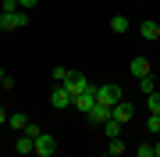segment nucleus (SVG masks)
Returning a JSON list of instances; mask_svg holds the SVG:
<instances>
[{
  "mask_svg": "<svg viewBox=\"0 0 160 157\" xmlns=\"http://www.w3.org/2000/svg\"><path fill=\"white\" fill-rule=\"evenodd\" d=\"M128 71H132L135 79H142V75H153V64H149V57H132Z\"/></svg>",
  "mask_w": 160,
  "mask_h": 157,
  "instance_id": "obj_7",
  "label": "nucleus"
},
{
  "mask_svg": "<svg viewBox=\"0 0 160 157\" xmlns=\"http://www.w3.org/2000/svg\"><path fill=\"white\" fill-rule=\"evenodd\" d=\"M121 128H125V122L107 118V122H103V136H107V139H114V136H121Z\"/></svg>",
  "mask_w": 160,
  "mask_h": 157,
  "instance_id": "obj_13",
  "label": "nucleus"
},
{
  "mask_svg": "<svg viewBox=\"0 0 160 157\" xmlns=\"http://www.w3.org/2000/svg\"><path fill=\"white\" fill-rule=\"evenodd\" d=\"M157 43H160V36H157Z\"/></svg>",
  "mask_w": 160,
  "mask_h": 157,
  "instance_id": "obj_25",
  "label": "nucleus"
},
{
  "mask_svg": "<svg viewBox=\"0 0 160 157\" xmlns=\"http://www.w3.org/2000/svg\"><path fill=\"white\" fill-rule=\"evenodd\" d=\"M146 107H149V114H160V89L146 93Z\"/></svg>",
  "mask_w": 160,
  "mask_h": 157,
  "instance_id": "obj_16",
  "label": "nucleus"
},
{
  "mask_svg": "<svg viewBox=\"0 0 160 157\" xmlns=\"http://www.w3.org/2000/svg\"><path fill=\"white\" fill-rule=\"evenodd\" d=\"M18 4H22V11H32V7L39 4V0H18Z\"/></svg>",
  "mask_w": 160,
  "mask_h": 157,
  "instance_id": "obj_21",
  "label": "nucleus"
},
{
  "mask_svg": "<svg viewBox=\"0 0 160 157\" xmlns=\"http://www.w3.org/2000/svg\"><path fill=\"white\" fill-rule=\"evenodd\" d=\"M139 36H142V39H153V43H157V36H160V25L153 22V18H142V22H139Z\"/></svg>",
  "mask_w": 160,
  "mask_h": 157,
  "instance_id": "obj_9",
  "label": "nucleus"
},
{
  "mask_svg": "<svg viewBox=\"0 0 160 157\" xmlns=\"http://www.w3.org/2000/svg\"><path fill=\"white\" fill-rule=\"evenodd\" d=\"M29 25V11H22V7H14V11H0V29L14 32V29H25Z\"/></svg>",
  "mask_w": 160,
  "mask_h": 157,
  "instance_id": "obj_1",
  "label": "nucleus"
},
{
  "mask_svg": "<svg viewBox=\"0 0 160 157\" xmlns=\"http://www.w3.org/2000/svg\"><path fill=\"white\" fill-rule=\"evenodd\" d=\"M0 125H7V111L4 107H0Z\"/></svg>",
  "mask_w": 160,
  "mask_h": 157,
  "instance_id": "obj_23",
  "label": "nucleus"
},
{
  "mask_svg": "<svg viewBox=\"0 0 160 157\" xmlns=\"http://www.w3.org/2000/svg\"><path fill=\"white\" fill-rule=\"evenodd\" d=\"M110 29H114L118 36H121V32H128V29H132V22H128V14H114V18H110Z\"/></svg>",
  "mask_w": 160,
  "mask_h": 157,
  "instance_id": "obj_14",
  "label": "nucleus"
},
{
  "mask_svg": "<svg viewBox=\"0 0 160 157\" xmlns=\"http://www.w3.org/2000/svg\"><path fill=\"white\" fill-rule=\"evenodd\" d=\"M114 118H118V122H125V125H128L132 118H135V107H132V104H128L125 97H121L118 104H114Z\"/></svg>",
  "mask_w": 160,
  "mask_h": 157,
  "instance_id": "obj_8",
  "label": "nucleus"
},
{
  "mask_svg": "<svg viewBox=\"0 0 160 157\" xmlns=\"http://www.w3.org/2000/svg\"><path fill=\"white\" fill-rule=\"evenodd\" d=\"M125 150H128V146H125V139H121V136H114V139H107V154H110V157H121Z\"/></svg>",
  "mask_w": 160,
  "mask_h": 157,
  "instance_id": "obj_15",
  "label": "nucleus"
},
{
  "mask_svg": "<svg viewBox=\"0 0 160 157\" xmlns=\"http://www.w3.org/2000/svg\"><path fill=\"white\" fill-rule=\"evenodd\" d=\"M68 71H71V68H61V64H57V68H53V79L64 82V79H68Z\"/></svg>",
  "mask_w": 160,
  "mask_h": 157,
  "instance_id": "obj_20",
  "label": "nucleus"
},
{
  "mask_svg": "<svg viewBox=\"0 0 160 157\" xmlns=\"http://www.w3.org/2000/svg\"><path fill=\"white\" fill-rule=\"evenodd\" d=\"M146 132L149 136H160V114H149L146 118Z\"/></svg>",
  "mask_w": 160,
  "mask_h": 157,
  "instance_id": "obj_18",
  "label": "nucleus"
},
{
  "mask_svg": "<svg viewBox=\"0 0 160 157\" xmlns=\"http://www.w3.org/2000/svg\"><path fill=\"white\" fill-rule=\"evenodd\" d=\"M50 104L57 107V111H64V107H71V104H75V97H71V89L64 86V82H57V86L50 89Z\"/></svg>",
  "mask_w": 160,
  "mask_h": 157,
  "instance_id": "obj_3",
  "label": "nucleus"
},
{
  "mask_svg": "<svg viewBox=\"0 0 160 157\" xmlns=\"http://www.w3.org/2000/svg\"><path fill=\"white\" fill-rule=\"evenodd\" d=\"M4 75H7V71H4V68H0V79H4Z\"/></svg>",
  "mask_w": 160,
  "mask_h": 157,
  "instance_id": "obj_24",
  "label": "nucleus"
},
{
  "mask_svg": "<svg viewBox=\"0 0 160 157\" xmlns=\"http://www.w3.org/2000/svg\"><path fill=\"white\" fill-rule=\"evenodd\" d=\"M14 150H18V154H36V136H29V132H18Z\"/></svg>",
  "mask_w": 160,
  "mask_h": 157,
  "instance_id": "obj_10",
  "label": "nucleus"
},
{
  "mask_svg": "<svg viewBox=\"0 0 160 157\" xmlns=\"http://www.w3.org/2000/svg\"><path fill=\"white\" fill-rule=\"evenodd\" d=\"M135 82H139L142 93H153V89H157V79H153V75H142V79H135Z\"/></svg>",
  "mask_w": 160,
  "mask_h": 157,
  "instance_id": "obj_17",
  "label": "nucleus"
},
{
  "mask_svg": "<svg viewBox=\"0 0 160 157\" xmlns=\"http://www.w3.org/2000/svg\"><path fill=\"white\" fill-rule=\"evenodd\" d=\"M135 157H153V143H135Z\"/></svg>",
  "mask_w": 160,
  "mask_h": 157,
  "instance_id": "obj_19",
  "label": "nucleus"
},
{
  "mask_svg": "<svg viewBox=\"0 0 160 157\" xmlns=\"http://www.w3.org/2000/svg\"><path fill=\"white\" fill-rule=\"evenodd\" d=\"M153 157H160V136L153 139Z\"/></svg>",
  "mask_w": 160,
  "mask_h": 157,
  "instance_id": "obj_22",
  "label": "nucleus"
},
{
  "mask_svg": "<svg viewBox=\"0 0 160 157\" xmlns=\"http://www.w3.org/2000/svg\"><path fill=\"white\" fill-rule=\"evenodd\" d=\"M64 86L71 89V97H78V93H86V89H96L92 82L82 75V71H68V79H64Z\"/></svg>",
  "mask_w": 160,
  "mask_h": 157,
  "instance_id": "obj_4",
  "label": "nucleus"
},
{
  "mask_svg": "<svg viewBox=\"0 0 160 157\" xmlns=\"http://www.w3.org/2000/svg\"><path fill=\"white\" fill-rule=\"evenodd\" d=\"M121 97H125V93H121V86H114V82H103V86H96V100H100V104H107V107H114Z\"/></svg>",
  "mask_w": 160,
  "mask_h": 157,
  "instance_id": "obj_2",
  "label": "nucleus"
},
{
  "mask_svg": "<svg viewBox=\"0 0 160 157\" xmlns=\"http://www.w3.org/2000/svg\"><path fill=\"white\" fill-rule=\"evenodd\" d=\"M7 125H11L14 132H25V125H29V114H22V111H14V114H7Z\"/></svg>",
  "mask_w": 160,
  "mask_h": 157,
  "instance_id": "obj_12",
  "label": "nucleus"
},
{
  "mask_svg": "<svg viewBox=\"0 0 160 157\" xmlns=\"http://www.w3.org/2000/svg\"><path fill=\"white\" fill-rule=\"evenodd\" d=\"M53 154H57V139L50 132H39L36 136V157H53Z\"/></svg>",
  "mask_w": 160,
  "mask_h": 157,
  "instance_id": "obj_5",
  "label": "nucleus"
},
{
  "mask_svg": "<svg viewBox=\"0 0 160 157\" xmlns=\"http://www.w3.org/2000/svg\"><path fill=\"white\" fill-rule=\"evenodd\" d=\"M86 118H89V122H96V125H103L107 118H114V107H107V104H100V100H96V104L86 111Z\"/></svg>",
  "mask_w": 160,
  "mask_h": 157,
  "instance_id": "obj_6",
  "label": "nucleus"
},
{
  "mask_svg": "<svg viewBox=\"0 0 160 157\" xmlns=\"http://www.w3.org/2000/svg\"><path fill=\"white\" fill-rule=\"evenodd\" d=\"M92 104H96V89H86V93H78V97H75V107H78L82 114H86Z\"/></svg>",
  "mask_w": 160,
  "mask_h": 157,
  "instance_id": "obj_11",
  "label": "nucleus"
}]
</instances>
